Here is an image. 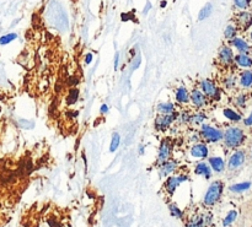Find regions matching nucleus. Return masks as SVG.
Returning a JSON list of instances; mask_svg holds the SVG:
<instances>
[{"instance_id":"49530a36","label":"nucleus","mask_w":252,"mask_h":227,"mask_svg":"<svg viewBox=\"0 0 252 227\" xmlns=\"http://www.w3.org/2000/svg\"><path fill=\"white\" fill-rule=\"evenodd\" d=\"M251 157H252V150H251Z\"/></svg>"},{"instance_id":"f704fd0d","label":"nucleus","mask_w":252,"mask_h":227,"mask_svg":"<svg viewBox=\"0 0 252 227\" xmlns=\"http://www.w3.org/2000/svg\"><path fill=\"white\" fill-rule=\"evenodd\" d=\"M92 60H94V55H92V53H87V54L85 55V59H84L85 65H90V64L92 63Z\"/></svg>"},{"instance_id":"e433bc0d","label":"nucleus","mask_w":252,"mask_h":227,"mask_svg":"<svg viewBox=\"0 0 252 227\" xmlns=\"http://www.w3.org/2000/svg\"><path fill=\"white\" fill-rule=\"evenodd\" d=\"M236 104H237V106H240V107H243V106H245V96H243V95L239 96L237 100H236Z\"/></svg>"},{"instance_id":"9b49d317","label":"nucleus","mask_w":252,"mask_h":227,"mask_svg":"<svg viewBox=\"0 0 252 227\" xmlns=\"http://www.w3.org/2000/svg\"><path fill=\"white\" fill-rule=\"evenodd\" d=\"M176 169H177V161L170 158L168 161L164 162V163H161L159 166V176L161 178L168 177V176H171Z\"/></svg>"},{"instance_id":"aec40b11","label":"nucleus","mask_w":252,"mask_h":227,"mask_svg":"<svg viewBox=\"0 0 252 227\" xmlns=\"http://www.w3.org/2000/svg\"><path fill=\"white\" fill-rule=\"evenodd\" d=\"M206 221H204V216H199L196 215L193 216L191 220L186 223V227H206Z\"/></svg>"},{"instance_id":"7ed1b4c3","label":"nucleus","mask_w":252,"mask_h":227,"mask_svg":"<svg viewBox=\"0 0 252 227\" xmlns=\"http://www.w3.org/2000/svg\"><path fill=\"white\" fill-rule=\"evenodd\" d=\"M224 190V183L221 181H214L212 184L208 187L207 193L204 194L203 198V202L207 206H213L214 204L219 201V199L221 198V194Z\"/></svg>"},{"instance_id":"5701e85b","label":"nucleus","mask_w":252,"mask_h":227,"mask_svg":"<svg viewBox=\"0 0 252 227\" xmlns=\"http://www.w3.org/2000/svg\"><path fill=\"white\" fill-rule=\"evenodd\" d=\"M231 43H232V46L236 48V49H239L241 53H246V52L250 49L248 44H247L243 39H241V38H234Z\"/></svg>"},{"instance_id":"c9c22d12","label":"nucleus","mask_w":252,"mask_h":227,"mask_svg":"<svg viewBox=\"0 0 252 227\" xmlns=\"http://www.w3.org/2000/svg\"><path fill=\"white\" fill-rule=\"evenodd\" d=\"M108 111H110V108H108V104H106V103H102L101 104V107H100V113L101 114H107L108 113Z\"/></svg>"},{"instance_id":"20e7f679","label":"nucleus","mask_w":252,"mask_h":227,"mask_svg":"<svg viewBox=\"0 0 252 227\" xmlns=\"http://www.w3.org/2000/svg\"><path fill=\"white\" fill-rule=\"evenodd\" d=\"M178 111H175L171 114H158L154 120V128L156 132L160 133H166L170 128L172 127L174 123H176V120L178 118Z\"/></svg>"},{"instance_id":"423d86ee","label":"nucleus","mask_w":252,"mask_h":227,"mask_svg":"<svg viewBox=\"0 0 252 227\" xmlns=\"http://www.w3.org/2000/svg\"><path fill=\"white\" fill-rule=\"evenodd\" d=\"M199 90L206 95L207 98L218 100L220 97V91L216 86V84L210 79H203L199 82Z\"/></svg>"},{"instance_id":"a18cd8bd","label":"nucleus","mask_w":252,"mask_h":227,"mask_svg":"<svg viewBox=\"0 0 252 227\" xmlns=\"http://www.w3.org/2000/svg\"><path fill=\"white\" fill-rule=\"evenodd\" d=\"M251 39H252V32H251Z\"/></svg>"},{"instance_id":"58836bf2","label":"nucleus","mask_w":252,"mask_h":227,"mask_svg":"<svg viewBox=\"0 0 252 227\" xmlns=\"http://www.w3.org/2000/svg\"><path fill=\"white\" fill-rule=\"evenodd\" d=\"M243 124H245L246 127H250V125H252V111H251V113H250V116L243 120Z\"/></svg>"},{"instance_id":"1a4fd4ad","label":"nucleus","mask_w":252,"mask_h":227,"mask_svg":"<svg viewBox=\"0 0 252 227\" xmlns=\"http://www.w3.org/2000/svg\"><path fill=\"white\" fill-rule=\"evenodd\" d=\"M190 155L193 158L204 160L209 157V147L204 141H199L197 144H193L190 149Z\"/></svg>"},{"instance_id":"37998d69","label":"nucleus","mask_w":252,"mask_h":227,"mask_svg":"<svg viewBox=\"0 0 252 227\" xmlns=\"http://www.w3.org/2000/svg\"><path fill=\"white\" fill-rule=\"evenodd\" d=\"M150 5H151V4H150V3L148 1V4H146V9H144V11H143V14H148V11L150 10V7H151Z\"/></svg>"},{"instance_id":"f3484780","label":"nucleus","mask_w":252,"mask_h":227,"mask_svg":"<svg viewBox=\"0 0 252 227\" xmlns=\"http://www.w3.org/2000/svg\"><path fill=\"white\" fill-rule=\"evenodd\" d=\"M156 111L159 114H171L176 111V106L174 102H160L156 106Z\"/></svg>"},{"instance_id":"f257e3e1","label":"nucleus","mask_w":252,"mask_h":227,"mask_svg":"<svg viewBox=\"0 0 252 227\" xmlns=\"http://www.w3.org/2000/svg\"><path fill=\"white\" fill-rule=\"evenodd\" d=\"M198 133L200 135L202 141H204L206 144L219 142L220 140H223V136H224V133L220 129H218L210 124H207V123H203L200 125V129Z\"/></svg>"},{"instance_id":"9d476101","label":"nucleus","mask_w":252,"mask_h":227,"mask_svg":"<svg viewBox=\"0 0 252 227\" xmlns=\"http://www.w3.org/2000/svg\"><path fill=\"white\" fill-rule=\"evenodd\" d=\"M243 163H245V151L239 150L235 151L230 156L229 161H227V168L230 171H235V169H239L240 167H242Z\"/></svg>"},{"instance_id":"a19ab883","label":"nucleus","mask_w":252,"mask_h":227,"mask_svg":"<svg viewBox=\"0 0 252 227\" xmlns=\"http://www.w3.org/2000/svg\"><path fill=\"white\" fill-rule=\"evenodd\" d=\"M119 67V54L116 53V56H115V70H117Z\"/></svg>"},{"instance_id":"dca6fc26","label":"nucleus","mask_w":252,"mask_h":227,"mask_svg":"<svg viewBox=\"0 0 252 227\" xmlns=\"http://www.w3.org/2000/svg\"><path fill=\"white\" fill-rule=\"evenodd\" d=\"M234 59V54H232V51L231 48L229 47H223L220 51H219V60H220L223 64L227 65V64H230Z\"/></svg>"},{"instance_id":"6ab92c4d","label":"nucleus","mask_w":252,"mask_h":227,"mask_svg":"<svg viewBox=\"0 0 252 227\" xmlns=\"http://www.w3.org/2000/svg\"><path fill=\"white\" fill-rule=\"evenodd\" d=\"M79 95H80L79 88H76V87L70 88L67 95V106H74L79 100Z\"/></svg>"},{"instance_id":"4468645a","label":"nucleus","mask_w":252,"mask_h":227,"mask_svg":"<svg viewBox=\"0 0 252 227\" xmlns=\"http://www.w3.org/2000/svg\"><path fill=\"white\" fill-rule=\"evenodd\" d=\"M175 101L178 104H188L190 103V91L186 86H178L175 91Z\"/></svg>"},{"instance_id":"bb28decb","label":"nucleus","mask_w":252,"mask_h":227,"mask_svg":"<svg viewBox=\"0 0 252 227\" xmlns=\"http://www.w3.org/2000/svg\"><path fill=\"white\" fill-rule=\"evenodd\" d=\"M236 217H237V211H236V210H231V211H229L227 215L225 216V218L223 220V226L224 227L230 226L235 220H236Z\"/></svg>"},{"instance_id":"393cba45","label":"nucleus","mask_w":252,"mask_h":227,"mask_svg":"<svg viewBox=\"0 0 252 227\" xmlns=\"http://www.w3.org/2000/svg\"><path fill=\"white\" fill-rule=\"evenodd\" d=\"M223 114H224L225 118H227V119L231 120V121H239V120H241V116L237 112H235L234 109H231V108H225L223 111Z\"/></svg>"},{"instance_id":"2eb2a0df","label":"nucleus","mask_w":252,"mask_h":227,"mask_svg":"<svg viewBox=\"0 0 252 227\" xmlns=\"http://www.w3.org/2000/svg\"><path fill=\"white\" fill-rule=\"evenodd\" d=\"M206 119H207V114H206L204 112H200V111L193 112V113H191L188 124L191 127H194V128H196V127H200L206 121Z\"/></svg>"},{"instance_id":"a878e982","label":"nucleus","mask_w":252,"mask_h":227,"mask_svg":"<svg viewBox=\"0 0 252 227\" xmlns=\"http://www.w3.org/2000/svg\"><path fill=\"white\" fill-rule=\"evenodd\" d=\"M213 12V6L212 4H207L204 7H202L200 11H199V15H198V20L199 21H203V20H206L208 19L210 15H212Z\"/></svg>"},{"instance_id":"39448f33","label":"nucleus","mask_w":252,"mask_h":227,"mask_svg":"<svg viewBox=\"0 0 252 227\" xmlns=\"http://www.w3.org/2000/svg\"><path fill=\"white\" fill-rule=\"evenodd\" d=\"M172 151H174V141L171 137H164L160 141V146L158 150V157H156V163L160 166L161 163L168 161L172 156Z\"/></svg>"},{"instance_id":"c756f323","label":"nucleus","mask_w":252,"mask_h":227,"mask_svg":"<svg viewBox=\"0 0 252 227\" xmlns=\"http://www.w3.org/2000/svg\"><path fill=\"white\" fill-rule=\"evenodd\" d=\"M17 38V35L16 33H7L0 37V46H7L9 43H11L12 40H15Z\"/></svg>"},{"instance_id":"6e6552de","label":"nucleus","mask_w":252,"mask_h":227,"mask_svg":"<svg viewBox=\"0 0 252 227\" xmlns=\"http://www.w3.org/2000/svg\"><path fill=\"white\" fill-rule=\"evenodd\" d=\"M190 103L196 109H202L208 106V98L199 88H193L190 92Z\"/></svg>"},{"instance_id":"f8f14e48","label":"nucleus","mask_w":252,"mask_h":227,"mask_svg":"<svg viewBox=\"0 0 252 227\" xmlns=\"http://www.w3.org/2000/svg\"><path fill=\"white\" fill-rule=\"evenodd\" d=\"M208 165L215 173H221L225 169V161L220 156H210L208 157Z\"/></svg>"},{"instance_id":"4be33fe9","label":"nucleus","mask_w":252,"mask_h":227,"mask_svg":"<svg viewBox=\"0 0 252 227\" xmlns=\"http://www.w3.org/2000/svg\"><path fill=\"white\" fill-rule=\"evenodd\" d=\"M250 188H251V182H242V183L232 184L230 187V192H232V193H242L245 190H248Z\"/></svg>"},{"instance_id":"ddd939ff","label":"nucleus","mask_w":252,"mask_h":227,"mask_svg":"<svg viewBox=\"0 0 252 227\" xmlns=\"http://www.w3.org/2000/svg\"><path fill=\"white\" fill-rule=\"evenodd\" d=\"M194 173L197 176L204 177L206 179H209V178L213 176L212 168L208 165V162H204V161H200L198 163H196V166H194Z\"/></svg>"},{"instance_id":"0eeeda50","label":"nucleus","mask_w":252,"mask_h":227,"mask_svg":"<svg viewBox=\"0 0 252 227\" xmlns=\"http://www.w3.org/2000/svg\"><path fill=\"white\" fill-rule=\"evenodd\" d=\"M188 181V177L184 176V174H178V176H168L165 181V190L168 195H174L175 192L177 190V188L180 187V185L184 182Z\"/></svg>"},{"instance_id":"7c9ffc66","label":"nucleus","mask_w":252,"mask_h":227,"mask_svg":"<svg viewBox=\"0 0 252 227\" xmlns=\"http://www.w3.org/2000/svg\"><path fill=\"white\" fill-rule=\"evenodd\" d=\"M239 19H240L242 25H245L246 27H248V25L252 23V17H251V15L248 12H241L239 15Z\"/></svg>"},{"instance_id":"c85d7f7f","label":"nucleus","mask_w":252,"mask_h":227,"mask_svg":"<svg viewBox=\"0 0 252 227\" xmlns=\"http://www.w3.org/2000/svg\"><path fill=\"white\" fill-rule=\"evenodd\" d=\"M168 210H170V213H171V215H172L175 218H180V220H181V218H183V215H184L183 211H182V210L178 207L176 204H174V202L168 205Z\"/></svg>"},{"instance_id":"412c9836","label":"nucleus","mask_w":252,"mask_h":227,"mask_svg":"<svg viewBox=\"0 0 252 227\" xmlns=\"http://www.w3.org/2000/svg\"><path fill=\"white\" fill-rule=\"evenodd\" d=\"M240 85L242 87H251L252 86V71H243L240 77Z\"/></svg>"},{"instance_id":"473e14b6","label":"nucleus","mask_w":252,"mask_h":227,"mask_svg":"<svg viewBox=\"0 0 252 227\" xmlns=\"http://www.w3.org/2000/svg\"><path fill=\"white\" fill-rule=\"evenodd\" d=\"M234 3H235V5H236V7H239V9H247V7L250 6L251 0H234Z\"/></svg>"},{"instance_id":"4c0bfd02","label":"nucleus","mask_w":252,"mask_h":227,"mask_svg":"<svg viewBox=\"0 0 252 227\" xmlns=\"http://www.w3.org/2000/svg\"><path fill=\"white\" fill-rule=\"evenodd\" d=\"M65 114H67V117H69V118H78L79 112H78V111H68Z\"/></svg>"},{"instance_id":"a211bd4d","label":"nucleus","mask_w":252,"mask_h":227,"mask_svg":"<svg viewBox=\"0 0 252 227\" xmlns=\"http://www.w3.org/2000/svg\"><path fill=\"white\" fill-rule=\"evenodd\" d=\"M235 61L241 68H251L252 67V58L246 54H239L235 56Z\"/></svg>"},{"instance_id":"c03bdc74","label":"nucleus","mask_w":252,"mask_h":227,"mask_svg":"<svg viewBox=\"0 0 252 227\" xmlns=\"http://www.w3.org/2000/svg\"><path fill=\"white\" fill-rule=\"evenodd\" d=\"M166 6V1H162L161 3V7H165Z\"/></svg>"},{"instance_id":"ea45409f","label":"nucleus","mask_w":252,"mask_h":227,"mask_svg":"<svg viewBox=\"0 0 252 227\" xmlns=\"http://www.w3.org/2000/svg\"><path fill=\"white\" fill-rule=\"evenodd\" d=\"M234 85H235V79H234L232 76L225 81V86H226V87H232Z\"/></svg>"},{"instance_id":"72a5a7b5","label":"nucleus","mask_w":252,"mask_h":227,"mask_svg":"<svg viewBox=\"0 0 252 227\" xmlns=\"http://www.w3.org/2000/svg\"><path fill=\"white\" fill-rule=\"evenodd\" d=\"M190 142L191 144H197V142H199V141H202V139H200V135H199V133L198 132H193V133H191L190 134Z\"/></svg>"},{"instance_id":"2f4dec72","label":"nucleus","mask_w":252,"mask_h":227,"mask_svg":"<svg viewBox=\"0 0 252 227\" xmlns=\"http://www.w3.org/2000/svg\"><path fill=\"white\" fill-rule=\"evenodd\" d=\"M224 36H225V38H227V39H234L235 38V36H236V28H235L232 25H229V26H226V28H225V31H224Z\"/></svg>"},{"instance_id":"f03ea898","label":"nucleus","mask_w":252,"mask_h":227,"mask_svg":"<svg viewBox=\"0 0 252 227\" xmlns=\"http://www.w3.org/2000/svg\"><path fill=\"white\" fill-rule=\"evenodd\" d=\"M223 139L227 147L235 149V147H239L245 141V134H243L242 129L237 127H230L225 130Z\"/></svg>"},{"instance_id":"79ce46f5","label":"nucleus","mask_w":252,"mask_h":227,"mask_svg":"<svg viewBox=\"0 0 252 227\" xmlns=\"http://www.w3.org/2000/svg\"><path fill=\"white\" fill-rule=\"evenodd\" d=\"M138 152H139V155H144L145 153V146L143 144H139V146H138Z\"/></svg>"},{"instance_id":"cd10ccee","label":"nucleus","mask_w":252,"mask_h":227,"mask_svg":"<svg viewBox=\"0 0 252 227\" xmlns=\"http://www.w3.org/2000/svg\"><path fill=\"white\" fill-rule=\"evenodd\" d=\"M190 117H191V112L190 111H182L178 113V118H177V123L181 124V125H186L188 124L190 121Z\"/></svg>"},{"instance_id":"b1692460","label":"nucleus","mask_w":252,"mask_h":227,"mask_svg":"<svg viewBox=\"0 0 252 227\" xmlns=\"http://www.w3.org/2000/svg\"><path fill=\"white\" fill-rule=\"evenodd\" d=\"M119 145H121V135L118 133H113L111 142H110V152L111 153L116 152L119 149Z\"/></svg>"}]
</instances>
